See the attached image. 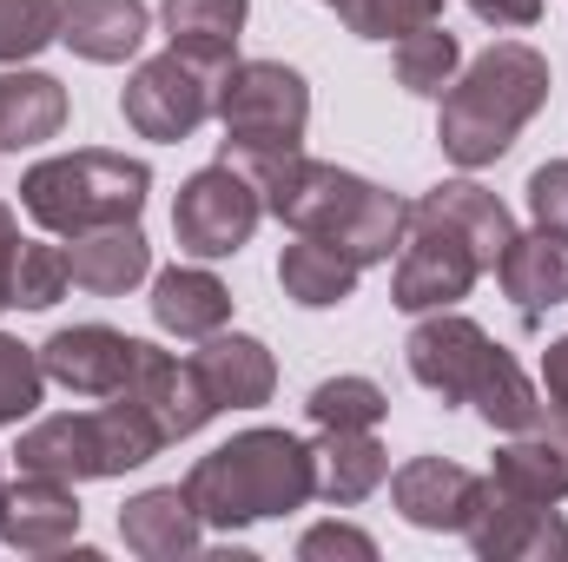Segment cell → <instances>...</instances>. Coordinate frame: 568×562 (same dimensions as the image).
Instances as JSON below:
<instances>
[{
  "label": "cell",
  "mask_w": 568,
  "mask_h": 562,
  "mask_svg": "<svg viewBox=\"0 0 568 562\" xmlns=\"http://www.w3.org/2000/svg\"><path fill=\"white\" fill-rule=\"evenodd\" d=\"M404 364L424 391H436L443 404H469L503 436L542 430V391L529 384V371L463 311H424L404 344Z\"/></svg>",
  "instance_id": "1"
},
{
  "label": "cell",
  "mask_w": 568,
  "mask_h": 562,
  "mask_svg": "<svg viewBox=\"0 0 568 562\" xmlns=\"http://www.w3.org/2000/svg\"><path fill=\"white\" fill-rule=\"evenodd\" d=\"M542 107H549V53H536L529 40H496L443 87L436 145L449 165L483 172L516 145V133Z\"/></svg>",
  "instance_id": "2"
},
{
  "label": "cell",
  "mask_w": 568,
  "mask_h": 562,
  "mask_svg": "<svg viewBox=\"0 0 568 562\" xmlns=\"http://www.w3.org/2000/svg\"><path fill=\"white\" fill-rule=\"evenodd\" d=\"M258 192H265V212H272L278 225L344 245L364 272H371V265H390L397 245H404L410 205H404L397 192H384L377 179L344 172V165H331V159L297 152V159H284Z\"/></svg>",
  "instance_id": "3"
},
{
  "label": "cell",
  "mask_w": 568,
  "mask_h": 562,
  "mask_svg": "<svg viewBox=\"0 0 568 562\" xmlns=\"http://www.w3.org/2000/svg\"><path fill=\"white\" fill-rule=\"evenodd\" d=\"M185 496L192 510L205 516V530H252L265 516H291L317 496V476H311V443L291 436V430H239L232 443L205 450L192 470H185Z\"/></svg>",
  "instance_id": "4"
},
{
  "label": "cell",
  "mask_w": 568,
  "mask_h": 562,
  "mask_svg": "<svg viewBox=\"0 0 568 562\" xmlns=\"http://www.w3.org/2000/svg\"><path fill=\"white\" fill-rule=\"evenodd\" d=\"M145 192H152V165L126 159V152H100V145L53 152V159H40V165L20 172V212L40 232H53V239L140 219Z\"/></svg>",
  "instance_id": "5"
},
{
  "label": "cell",
  "mask_w": 568,
  "mask_h": 562,
  "mask_svg": "<svg viewBox=\"0 0 568 562\" xmlns=\"http://www.w3.org/2000/svg\"><path fill=\"white\" fill-rule=\"evenodd\" d=\"M219 159L239 165L252 185H265L284 159L304 152V127H311V87L297 67L284 60H232L225 93H219Z\"/></svg>",
  "instance_id": "6"
},
{
  "label": "cell",
  "mask_w": 568,
  "mask_h": 562,
  "mask_svg": "<svg viewBox=\"0 0 568 562\" xmlns=\"http://www.w3.org/2000/svg\"><path fill=\"white\" fill-rule=\"evenodd\" d=\"M225 73L232 60H192L179 47L152 53L133 67L126 93H120V113L140 140H159V145H179L192 140L205 120H219V93H225Z\"/></svg>",
  "instance_id": "7"
},
{
  "label": "cell",
  "mask_w": 568,
  "mask_h": 562,
  "mask_svg": "<svg viewBox=\"0 0 568 562\" xmlns=\"http://www.w3.org/2000/svg\"><path fill=\"white\" fill-rule=\"evenodd\" d=\"M483 252L469 245V232L456 219H443L429 199L410 205L404 219V245H397V272H390V304L424 318V311H456L476 279H483Z\"/></svg>",
  "instance_id": "8"
},
{
  "label": "cell",
  "mask_w": 568,
  "mask_h": 562,
  "mask_svg": "<svg viewBox=\"0 0 568 562\" xmlns=\"http://www.w3.org/2000/svg\"><path fill=\"white\" fill-rule=\"evenodd\" d=\"M258 219H265V192H258L239 165H225V159H219V165H199V172L179 185V199H172V239H179V252L199 259V265L239 259V252L252 245Z\"/></svg>",
  "instance_id": "9"
},
{
  "label": "cell",
  "mask_w": 568,
  "mask_h": 562,
  "mask_svg": "<svg viewBox=\"0 0 568 562\" xmlns=\"http://www.w3.org/2000/svg\"><path fill=\"white\" fill-rule=\"evenodd\" d=\"M463 536L483 562H568V523L556 516V503H516L489 490V476H483V496Z\"/></svg>",
  "instance_id": "10"
},
{
  "label": "cell",
  "mask_w": 568,
  "mask_h": 562,
  "mask_svg": "<svg viewBox=\"0 0 568 562\" xmlns=\"http://www.w3.org/2000/svg\"><path fill=\"white\" fill-rule=\"evenodd\" d=\"M140 344L145 338H126L113 324H67L40 344V364H47V384H60L73 398H113V391H126Z\"/></svg>",
  "instance_id": "11"
},
{
  "label": "cell",
  "mask_w": 568,
  "mask_h": 562,
  "mask_svg": "<svg viewBox=\"0 0 568 562\" xmlns=\"http://www.w3.org/2000/svg\"><path fill=\"white\" fill-rule=\"evenodd\" d=\"M476 496H483V476L449 463V456H410L390 470V503L410 530H436V536L456 530L463 536V523L476 516Z\"/></svg>",
  "instance_id": "12"
},
{
  "label": "cell",
  "mask_w": 568,
  "mask_h": 562,
  "mask_svg": "<svg viewBox=\"0 0 568 562\" xmlns=\"http://www.w3.org/2000/svg\"><path fill=\"white\" fill-rule=\"evenodd\" d=\"M73 536H80L73 483L20 470V483H7V503H0V543L20 556H60V550H73Z\"/></svg>",
  "instance_id": "13"
},
{
  "label": "cell",
  "mask_w": 568,
  "mask_h": 562,
  "mask_svg": "<svg viewBox=\"0 0 568 562\" xmlns=\"http://www.w3.org/2000/svg\"><path fill=\"white\" fill-rule=\"evenodd\" d=\"M126 398H140L145 411L159 418L165 443L199 436L205 423L219 418V404H212L199 364H192V358H172V351H159V344H140V364H133V378H126Z\"/></svg>",
  "instance_id": "14"
},
{
  "label": "cell",
  "mask_w": 568,
  "mask_h": 562,
  "mask_svg": "<svg viewBox=\"0 0 568 562\" xmlns=\"http://www.w3.org/2000/svg\"><path fill=\"white\" fill-rule=\"evenodd\" d=\"M13 463L27 476H60V483H93L106 476V443H100V418L93 411H60V418H33L20 430Z\"/></svg>",
  "instance_id": "15"
},
{
  "label": "cell",
  "mask_w": 568,
  "mask_h": 562,
  "mask_svg": "<svg viewBox=\"0 0 568 562\" xmlns=\"http://www.w3.org/2000/svg\"><path fill=\"white\" fill-rule=\"evenodd\" d=\"M145 304H152V324L165 338H179V344H205V338H219L232 324V291L205 265H165V272H152V298Z\"/></svg>",
  "instance_id": "16"
},
{
  "label": "cell",
  "mask_w": 568,
  "mask_h": 562,
  "mask_svg": "<svg viewBox=\"0 0 568 562\" xmlns=\"http://www.w3.org/2000/svg\"><path fill=\"white\" fill-rule=\"evenodd\" d=\"M192 364H199V378H205V391H212L219 411H258V404H272V391H278V358H272L252 331H219V338H205Z\"/></svg>",
  "instance_id": "17"
},
{
  "label": "cell",
  "mask_w": 568,
  "mask_h": 562,
  "mask_svg": "<svg viewBox=\"0 0 568 562\" xmlns=\"http://www.w3.org/2000/svg\"><path fill=\"white\" fill-rule=\"evenodd\" d=\"M311 476L331 510H351L390 483V450L377 430H317L311 443Z\"/></svg>",
  "instance_id": "18"
},
{
  "label": "cell",
  "mask_w": 568,
  "mask_h": 562,
  "mask_svg": "<svg viewBox=\"0 0 568 562\" xmlns=\"http://www.w3.org/2000/svg\"><path fill=\"white\" fill-rule=\"evenodd\" d=\"M152 33L145 0H60V47L93 67H126Z\"/></svg>",
  "instance_id": "19"
},
{
  "label": "cell",
  "mask_w": 568,
  "mask_h": 562,
  "mask_svg": "<svg viewBox=\"0 0 568 562\" xmlns=\"http://www.w3.org/2000/svg\"><path fill=\"white\" fill-rule=\"evenodd\" d=\"M205 536V516L192 510L185 483H159V490H140L126 510H120V543L145 562H179L199 550Z\"/></svg>",
  "instance_id": "20"
},
{
  "label": "cell",
  "mask_w": 568,
  "mask_h": 562,
  "mask_svg": "<svg viewBox=\"0 0 568 562\" xmlns=\"http://www.w3.org/2000/svg\"><path fill=\"white\" fill-rule=\"evenodd\" d=\"M67 265H73V284H80V291H93V298H126L133 284L152 279V245H145L140 219H126V225H93V232H73Z\"/></svg>",
  "instance_id": "21"
},
{
  "label": "cell",
  "mask_w": 568,
  "mask_h": 562,
  "mask_svg": "<svg viewBox=\"0 0 568 562\" xmlns=\"http://www.w3.org/2000/svg\"><path fill=\"white\" fill-rule=\"evenodd\" d=\"M496 279H503V291L516 298V311H523L529 324H536L542 311L568 304V232H549V225L516 232L509 252H503V265H496Z\"/></svg>",
  "instance_id": "22"
},
{
  "label": "cell",
  "mask_w": 568,
  "mask_h": 562,
  "mask_svg": "<svg viewBox=\"0 0 568 562\" xmlns=\"http://www.w3.org/2000/svg\"><path fill=\"white\" fill-rule=\"evenodd\" d=\"M67 133V87L40 67L0 73V152H27Z\"/></svg>",
  "instance_id": "23"
},
{
  "label": "cell",
  "mask_w": 568,
  "mask_h": 562,
  "mask_svg": "<svg viewBox=\"0 0 568 562\" xmlns=\"http://www.w3.org/2000/svg\"><path fill=\"white\" fill-rule=\"evenodd\" d=\"M357 279H364V265H357L344 245L311 239V232H297V239L284 245V259H278L284 298H291V304H304V311H331V304L357 298Z\"/></svg>",
  "instance_id": "24"
},
{
  "label": "cell",
  "mask_w": 568,
  "mask_h": 562,
  "mask_svg": "<svg viewBox=\"0 0 568 562\" xmlns=\"http://www.w3.org/2000/svg\"><path fill=\"white\" fill-rule=\"evenodd\" d=\"M489 490L516 503H562L568 496V456L549 430H523L489 456Z\"/></svg>",
  "instance_id": "25"
},
{
  "label": "cell",
  "mask_w": 568,
  "mask_h": 562,
  "mask_svg": "<svg viewBox=\"0 0 568 562\" xmlns=\"http://www.w3.org/2000/svg\"><path fill=\"white\" fill-rule=\"evenodd\" d=\"M252 0H165V40L192 60H239V33H245Z\"/></svg>",
  "instance_id": "26"
},
{
  "label": "cell",
  "mask_w": 568,
  "mask_h": 562,
  "mask_svg": "<svg viewBox=\"0 0 568 562\" xmlns=\"http://www.w3.org/2000/svg\"><path fill=\"white\" fill-rule=\"evenodd\" d=\"M424 199L443 219H456V225L469 232V245L483 252L489 272L503 265V252H509V239H516V219H509V205H503L489 185H476V179H443V185H429Z\"/></svg>",
  "instance_id": "27"
},
{
  "label": "cell",
  "mask_w": 568,
  "mask_h": 562,
  "mask_svg": "<svg viewBox=\"0 0 568 562\" xmlns=\"http://www.w3.org/2000/svg\"><path fill=\"white\" fill-rule=\"evenodd\" d=\"M463 73V40L443 27V20H429L417 33H404L397 40V87L404 93H424V100H443V87Z\"/></svg>",
  "instance_id": "28"
},
{
  "label": "cell",
  "mask_w": 568,
  "mask_h": 562,
  "mask_svg": "<svg viewBox=\"0 0 568 562\" xmlns=\"http://www.w3.org/2000/svg\"><path fill=\"white\" fill-rule=\"evenodd\" d=\"M304 418L317 423V430H377V423L390 418V398L371 378H324L304 398Z\"/></svg>",
  "instance_id": "29"
},
{
  "label": "cell",
  "mask_w": 568,
  "mask_h": 562,
  "mask_svg": "<svg viewBox=\"0 0 568 562\" xmlns=\"http://www.w3.org/2000/svg\"><path fill=\"white\" fill-rule=\"evenodd\" d=\"M60 40V0H0V67H27Z\"/></svg>",
  "instance_id": "30"
},
{
  "label": "cell",
  "mask_w": 568,
  "mask_h": 562,
  "mask_svg": "<svg viewBox=\"0 0 568 562\" xmlns=\"http://www.w3.org/2000/svg\"><path fill=\"white\" fill-rule=\"evenodd\" d=\"M337 20L357 40H404L429 20H443V0H337Z\"/></svg>",
  "instance_id": "31"
},
{
  "label": "cell",
  "mask_w": 568,
  "mask_h": 562,
  "mask_svg": "<svg viewBox=\"0 0 568 562\" xmlns=\"http://www.w3.org/2000/svg\"><path fill=\"white\" fill-rule=\"evenodd\" d=\"M47 398V364L40 344H20L0 331V423H27Z\"/></svg>",
  "instance_id": "32"
},
{
  "label": "cell",
  "mask_w": 568,
  "mask_h": 562,
  "mask_svg": "<svg viewBox=\"0 0 568 562\" xmlns=\"http://www.w3.org/2000/svg\"><path fill=\"white\" fill-rule=\"evenodd\" d=\"M67 284H73L67 245H47V239L20 245V265H13V304H20V311H47V304H60Z\"/></svg>",
  "instance_id": "33"
},
{
  "label": "cell",
  "mask_w": 568,
  "mask_h": 562,
  "mask_svg": "<svg viewBox=\"0 0 568 562\" xmlns=\"http://www.w3.org/2000/svg\"><path fill=\"white\" fill-rule=\"evenodd\" d=\"M297 556L304 562H377V543L351 523H317L297 536Z\"/></svg>",
  "instance_id": "34"
},
{
  "label": "cell",
  "mask_w": 568,
  "mask_h": 562,
  "mask_svg": "<svg viewBox=\"0 0 568 562\" xmlns=\"http://www.w3.org/2000/svg\"><path fill=\"white\" fill-rule=\"evenodd\" d=\"M542 430L562 443L568 456V331L542 351Z\"/></svg>",
  "instance_id": "35"
},
{
  "label": "cell",
  "mask_w": 568,
  "mask_h": 562,
  "mask_svg": "<svg viewBox=\"0 0 568 562\" xmlns=\"http://www.w3.org/2000/svg\"><path fill=\"white\" fill-rule=\"evenodd\" d=\"M529 212H536V225L568 232V159H549L529 172Z\"/></svg>",
  "instance_id": "36"
},
{
  "label": "cell",
  "mask_w": 568,
  "mask_h": 562,
  "mask_svg": "<svg viewBox=\"0 0 568 562\" xmlns=\"http://www.w3.org/2000/svg\"><path fill=\"white\" fill-rule=\"evenodd\" d=\"M469 13L496 33H516V27H536L542 20V0H469Z\"/></svg>",
  "instance_id": "37"
},
{
  "label": "cell",
  "mask_w": 568,
  "mask_h": 562,
  "mask_svg": "<svg viewBox=\"0 0 568 562\" xmlns=\"http://www.w3.org/2000/svg\"><path fill=\"white\" fill-rule=\"evenodd\" d=\"M20 225H13V205H0V311L13 304V265H20Z\"/></svg>",
  "instance_id": "38"
},
{
  "label": "cell",
  "mask_w": 568,
  "mask_h": 562,
  "mask_svg": "<svg viewBox=\"0 0 568 562\" xmlns=\"http://www.w3.org/2000/svg\"><path fill=\"white\" fill-rule=\"evenodd\" d=\"M0 503H7V476H0Z\"/></svg>",
  "instance_id": "39"
},
{
  "label": "cell",
  "mask_w": 568,
  "mask_h": 562,
  "mask_svg": "<svg viewBox=\"0 0 568 562\" xmlns=\"http://www.w3.org/2000/svg\"><path fill=\"white\" fill-rule=\"evenodd\" d=\"M331 7H337V0H331Z\"/></svg>",
  "instance_id": "40"
}]
</instances>
